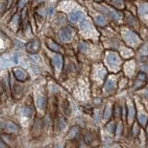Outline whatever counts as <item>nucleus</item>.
<instances>
[{
    "label": "nucleus",
    "mask_w": 148,
    "mask_h": 148,
    "mask_svg": "<svg viewBox=\"0 0 148 148\" xmlns=\"http://www.w3.org/2000/svg\"><path fill=\"white\" fill-rule=\"evenodd\" d=\"M123 36L126 42H127L130 44H136L138 42V37L137 36L136 34L129 30H125L123 34Z\"/></svg>",
    "instance_id": "nucleus-1"
},
{
    "label": "nucleus",
    "mask_w": 148,
    "mask_h": 148,
    "mask_svg": "<svg viewBox=\"0 0 148 148\" xmlns=\"http://www.w3.org/2000/svg\"><path fill=\"white\" fill-rule=\"evenodd\" d=\"M59 37L64 42H68L72 38V30L69 27H64L59 31Z\"/></svg>",
    "instance_id": "nucleus-2"
},
{
    "label": "nucleus",
    "mask_w": 148,
    "mask_h": 148,
    "mask_svg": "<svg viewBox=\"0 0 148 148\" xmlns=\"http://www.w3.org/2000/svg\"><path fill=\"white\" fill-rule=\"evenodd\" d=\"M39 48H40V42L39 40L31 41L27 45V51L31 53L38 52Z\"/></svg>",
    "instance_id": "nucleus-3"
},
{
    "label": "nucleus",
    "mask_w": 148,
    "mask_h": 148,
    "mask_svg": "<svg viewBox=\"0 0 148 148\" xmlns=\"http://www.w3.org/2000/svg\"><path fill=\"white\" fill-rule=\"evenodd\" d=\"M145 82H146V75L145 73H140L138 74L136 82V83L134 84V88L135 89H138V88H140L145 84Z\"/></svg>",
    "instance_id": "nucleus-4"
},
{
    "label": "nucleus",
    "mask_w": 148,
    "mask_h": 148,
    "mask_svg": "<svg viewBox=\"0 0 148 148\" xmlns=\"http://www.w3.org/2000/svg\"><path fill=\"white\" fill-rule=\"evenodd\" d=\"M107 62L110 66H116L119 63V59L115 53H109L107 56Z\"/></svg>",
    "instance_id": "nucleus-5"
},
{
    "label": "nucleus",
    "mask_w": 148,
    "mask_h": 148,
    "mask_svg": "<svg viewBox=\"0 0 148 148\" xmlns=\"http://www.w3.org/2000/svg\"><path fill=\"white\" fill-rule=\"evenodd\" d=\"M83 18H84V14L81 11L74 12V13L71 14L69 16L70 20L73 22H78V21L82 20Z\"/></svg>",
    "instance_id": "nucleus-6"
},
{
    "label": "nucleus",
    "mask_w": 148,
    "mask_h": 148,
    "mask_svg": "<svg viewBox=\"0 0 148 148\" xmlns=\"http://www.w3.org/2000/svg\"><path fill=\"white\" fill-rule=\"evenodd\" d=\"M14 73L15 75L16 78L18 80H20V81H23L27 77V75L23 71H22L19 68H14Z\"/></svg>",
    "instance_id": "nucleus-7"
},
{
    "label": "nucleus",
    "mask_w": 148,
    "mask_h": 148,
    "mask_svg": "<svg viewBox=\"0 0 148 148\" xmlns=\"http://www.w3.org/2000/svg\"><path fill=\"white\" fill-rule=\"evenodd\" d=\"M53 63L56 66V67H57L58 69H61L62 67L63 64L62 57L60 55L55 56L53 59Z\"/></svg>",
    "instance_id": "nucleus-8"
},
{
    "label": "nucleus",
    "mask_w": 148,
    "mask_h": 148,
    "mask_svg": "<svg viewBox=\"0 0 148 148\" xmlns=\"http://www.w3.org/2000/svg\"><path fill=\"white\" fill-rule=\"evenodd\" d=\"M138 12H139V14L141 16H148V5H147V4L141 5L140 6Z\"/></svg>",
    "instance_id": "nucleus-9"
},
{
    "label": "nucleus",
    "mask_w": 148,
    "mask_h": 148,
    "mask_svg": "<svg viewBox=\"0 0 148 148\" xmlns=\"http://www.w3.org/2000/svg\"><path fill=\"white\" fill-rule=\"evenodd\" d=\"M47 47L53 51H59V50H60V47H59V45L56 44L55 42H53V41L51 40H49L48 42H47Z\"/></svg>",
    "instance_id": "nucleus-10"
},
{
    "label": "nucleus",
    "mask_w": 148,
    "mask_h": 148,
    "mask_svg": "<svg viewBox=\"0 0 148 148\" xmlns=\"http://www.w3.org/2000/svg\"><path fill=\"white\" fill-rule=\"evenodd\" d=\"M115 87V81L112 79H109L105 84V90L110 91L114 88Z\"/></svg>",
    "instance_id": "nucleus-11"
},
{
    "label": "nucleus",
    "mask_w": 148,
    "mask_h": 148,
    "mask_svg": "<svg viewBox=\"0 0 148 148\" xmlns=\"http://www.w3.org/2000/svg\"><path fill=\"white\" fill-rule=\"evenodd\" d=\"M128 116H129V119H133L134 118L135 114H136V111H135V108L133 107V105L132 104H129V106H128Z\"/></svg>",
    "instance_id": "nucleus-12"
},
{
    "label": "nucleus",
    "mask_w": 148,
    "mask_h": 148,
    "mask_svg": "<svg viewBox=\"0 0 148 148\" xmlns=\"http://www.w3.org/2000/svg\"><path fill=\"white\" fill-rule=\"evenodd\" d=\"M37 104L40 109H44L46 106V100L44 98H39L37 100Z\"/></svg>",
    "instance_id": "nucleus-13"
},
{
    "label": "nucleus",
    "mask_w": 148,
    "mask_h": 148,
    "mask_svg": "<svg viewBox=\"0 0 148 148\" xmlns=\"http://www.w3.org/2000/svg\"><path fill=\"white\" fill-rule=\"evenodd\" d=\"M109 14L111 18L115 19V20H119V19L121 18V15L116 11H115V10H111V11H110Z\"/></svg>",
    "instance_id": "nucleus-14"
},
{
    "label": "nucleus",
    "mask_w": 148,
    "mask_h": 148,
    "mask_svg": "<svg viewBox=\"0 0 148 148\" xmlns=\"http://www.w3.org/2000/svg\"><path fill=\"white\" fill-rule=\"evenodd\" d=\"M138 121H139L140 125L145 126L147 124V117L145 115H140L138 116Z\"/></svg>",
    "instance_id": "nucleus-15"
},
{
    "label": "nucleus",
    "mask_w": 148,
    "mask_h": 148,
    "mask_svg": "<svg viewBox=\"0 0 148 148\" xmlns=\"http://www.w3.org/2000/svg\"><path fill=\"white\" fill-rule=\"evenodd\" d=\"M77 132H78V127H73L72 129L70 130L69 133H68V136H69L70 138H73V137H74L75 136H76Z\"/></svg>",
    "instance_id": "nucleus-16"
},
{
    "label": "nucleus",
    "mask_w": 148,
    "mask_h": 148,
    "mask_svg": "<svg viewBox=\"0 0 148 148\" xmlns=\"http://www.w3.org/2000/svg\"><path fill=\"white\" fill-rule=\"evenodd\" d=\"M7 127L10 130H11V131H16L17 129H18V127H17L16 125L15 124H14V123H13V122H8V123Z\"/></svg>",
    "instance_id": "nucleus-17"
},
{
    "label": "nucleus",
    "mask_w": 148,
    "mask_h": 148,
    "mask_svg": "<svg viewBox=\"0 0 148 148\" xmlns=\"http://www.w3.org/2000/svg\"><path fill=\"white\" fill-rule=\"evenodd\" d=\"M113 1V5L116 7L119 8H123V2L121 0H112Z\"/></svg>",
    "instance_id": "nucleus-18"
},
{
    "label": "nucleus",
    "mask_w": 148,
    "mask_h": 148,
    "mask_svg": "<svg viewBox=\"0 0 148 148\" xmlns=\"http://www.w3.org/2000/svg\"><path fill=\"white\" fill-rule=\"evenodd\" d=\"M96 22L99 25H104V24H105V19H104V18L102 16H99L96 18Z\"/></svg>",
    "instance_id": "nucleus-19"
},
{
    "label": "nucleus",
    "mask_w": 148,
    "mask_h": 148,
    "mask_svg": "<svg viewBox=\"0 0 148 148\" xmlns=\"http://www.w3.org/2000/svg\"><path fill=\"white\" fill-rule=\"evenodd\" d=\"M111 116V110L110 109V108H107L106 110H105V113H104V119H109Z\"/></svg>",
    "instance_id": "nucleus-20"
},
{
    "label": "nucleus",
    "mask_w": 148,
    "mask_h": 148,
    "mask_svg": "<svg viewBox=\"0 0 148 148\" xmlns=\"http://www.w3.org/2000/svg\"><path fill=\"white\" fill-rule=\"evenodd\" d=\"M89 26L90 25H89V24H88V22H86V21L82 22L81 24V27H82V30H85V29L88 28Z\"/></svg>",
    "instance_id": "nucleus-21"
},
{
    "label": "nucleus",
    "mask_w": 148,
    "mask_h": 148,
    "mask_svg": "<svg viewBox=\"0 0 148 148\" xmlns=\"http://www.w3.org/2000/svg\"><path fill=\"white\" fill-rule=\"evenodd\" d=\"M79 49H80V51H84L87 49V45L84 43H81L80 45H79Z\"/></svg>",
    "instance_id": "nucleus-22"
},
{
    "label": "nucleus",
    "mask_w": 148,
    "mask_h": 148,
    "mask_svg": "<svg viewBox=\"0 0 148 148\" xmlns=\"http://www.w3.org/2000/svg\"><path fill=\"white\" fill-rule=\"evenodd\" d=\"M26 2H27V0H21V2H19V7H23L26 4Z\"/></svg>",
    "instance_id": "nucleus-23"
},
{
    "label": "nucleus",
    "mask_w": 148,
    "mask_h": 148,
    "mask_svg": "<svg viewBox=\"0 0 148 148\" xmlns=\"http://www.w3.org/2000/svg\"><path fill=\"white\" fill-rule=\"evenodd\" d=\"M30 109H25V110H24V114L26 115V116H29V115H30Z\"/></svg>",
    "instance_id": "nucleus-24"
},
{
    "label": "nucleus",
    "mask_w": 148,
    "mask_h": 148,
    "mask_svg": "<svg viewBox=\"0 0 148 148\" xmlns=\"http://www.w3.org/2000/svg\"><path fill=\"white\" fill-rule=\"evenodd\" d=\"M121 126H119V127H118V129H117V134L120 135V133H121Z\"/></svg>",
    "instance_id": "nucleus-25"
},
{
    "label": "nucleus",
    "mask_w": 148,
    "mask_h": 148,
    "mask_svg": "<svg viewBox=\"0 0 148 148\" xmlns=\"http://www.w3.org/2000/svg\"><path fill=\"white\" fill-rule=\"evenodd\" d=\"M36 1H39V2H41V1H43V0H36Z\"/></svg>",
    "instance_id": "nucleus-26"
},
{
    "label": "nucleus",
    "mask_w": 148,
    "mask_h": 148,
    "mask_svg": "<svg viewBox=\"0 0 148 148\" xmlns=\"http://www.w3.org/2000/svg\"><path fill=\"white\" fill-rule=\"evenodd\" d=\"M104 148H110V147H105Z\"/></svg>",
    "instance_id": "nucleus-27"
},
{
    "label": "nucleus",
    "mask_w": 148,
    "mask_h": 148,
    "mask_svg": "<svg viewBox=\"0 0 148 148\" xmlns=\"http://www.w3.org/2000/svg\"><path fill=\"white\" fill-rule=\"evenodd\" d=\"M147 133H148V128H147Z\"/></svg>",
    "instance_id": "nucleus-28"
}]
</instances>
